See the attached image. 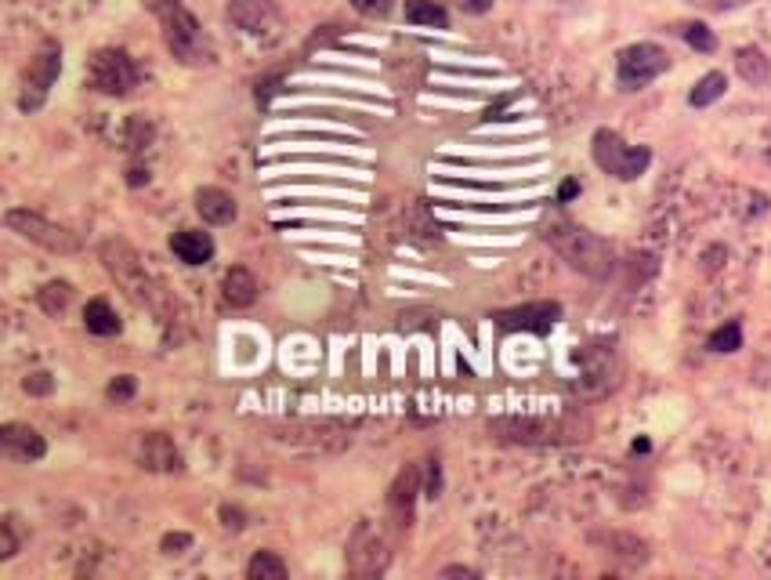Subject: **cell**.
<instances>
[{"label": "cell", "mask_w": 771, "mask_h": 580, "mask_svg": "<svg viewBox=\"0 0 771 580\" xmlns=\"http://www.w3.org/2000/svg\"><path fill=\"white\" fill-rule=\"evenodd\" d=\"M22 389H26L30 396H47V392L55 389V377L47 374V370H36V374H30L26 381H22Z\"/></svg>", "instance_id": "cell-27"}, {"label": "cell", "mask_w": 771, "mask_h": 580, "mask_svg": "<svg viewBox=\"0 0 771 580\" xmlns=\"http://www.w3.org/2000/svg\"><path fill=\"white\" fill-rule=\"evenodd\" d=\"M363 559H370V570L366 573H384L388 570V540L381 537V529H373L370 523H363L355 529L352 545H348V566L352 573L363 570Z\"/></svg>", "instance_id": "cell-9"}, {"label": "cell", "mask_w": 771, "mask_h": 580, "mask_svg": "<svg viewBox=\"0 0 771 580\" xmlns=\"http://www.w3.org/2000/svg\"><path fill=\"white\" fill-rule=\"evenodd\" d=\"M667 69H670V55L659 44H649V41L624 47V52H619V62H616V77H619V88L624 91H641L645 84L663 77Z\"/></svg>", "instance_id": "cell-6"}, {"label": "cell", "mask_w": 771, "mask_h": 580, "mask_svg": "<svg viewBox=\"0 0 771 580\" xmlns=\"http://www.w3.org/2000/svg\"><path fill=\"white\" fill-rule=\"evenodd\" d=\"M142 464L148 472H178L181 468V453L174 450V442L164 431H153V436L142 439Z\"/></svg>", "instance_id": "cell-13"}, {"label": "cell", "mask_w": 771, "mask_h": 580, "mask_svg": "<svg viewBox=\"0 0 771 580\" xmlns=\"http://www.w3.org/2000/svg\"><path fill=\"white\" fill-rule=\"evenodd\" d=\"M352 8L366 19H384L395 8V0H352Z\"/></svg>", "instance_id": "cell-26"}, {"label": "cell", "mask_w": 771, "mask_h": 580, "mask_svg": "<svg viewBox=\"0 0 771 580\" xmlns=\"http://www.w3.org/2000/svg\"><path fill=\"white\" fill-rule=\"evenodd\" d=\"M156 19L164 26V41L178 62H203V30L181 0H156Z\"/></svg>", "instance_id": "cell-2"}, {"label": "cell", "mask_w": 771, "mask_h": 580, "mask_svg": "<svg viewBox=\"0 0 771 580\" xmlns=\"http://www.w3.org/2000/svg\"><path fill=\"white\" fill-rule=\"evenodd\" d=\"M225 302L232 308H251L257 302V280L251 269L235 265L225 273Z\"/></svg>", "instance_id": "cell-15"}, {"label": "cell", "mask_w": 771, "mask_h": 580, "mask_svg": "<svg viewBox=\"0 0 771 580\" xmlns=\"http://www.w3.org/2000/svg\"><path fill=\"white\" fill-rule=\"evenodd\" d=\"M725 91H728V77H725V73L714 69V73H706V77H703L700 84H695L692 95H689V102H692L695 109H706V106H714Z\"/></svg>", "instance_id": "cell-19"}, {"label": "cell", "mask_w": 771, "mask_h": 580, "mask_svg": "<svg viewBox=\"0 0 771 580\" xmlns=\"http://www.w3.org/2000/svg\"><path fill=\"white\" fill-rule=\"evenodd\" d=\"M580 193V182H562V189H558V200H562V204H569L572 200V196H576Z\"/></svg>", "instance_id": "cell-32"}, {"label": "cell", "mask_w": 771, "mask_h": 580, "mask_svg": "<svg viewBox=\"0 0 771 580\" xmlns=\"http://www.w3.org/2000/svg\"><path fill=\"white\" fill-rule=\"evenodd\" d=\"M139 66L120 47H102L91 58V69H87V88H95L98 95H128L131 88H139Z\"/></svg>", "instance_id": "cell-5"}, {"label": "cell", "mask_w": 771, "mask_h": 580, "mask_svg": "<svg viewBox=\"0 0 771 580\" xmlns=\"http://www.w3.org/2000/svg\"><path fill=\"white\" fill-rule=\"evenodd\" d=\"M19 551V537H15V519L0 523V559H11Z\"/></svg>", "instance_id": "cell-28"}, {"label": "cell", "mask_w": 771, "mask_h": 580, "mask_svg": "<svg viewBox=\"0 0 771 580\" xmlns=\"http://www.w3.org/2000/svg\"><path fill=\"white\" fill-rule=\"evenodd\" d=\"M736 69L746 84H753V88H761V84H768V77H771V62L764 58L761 47H739Z\"/></svg>", "instance_id": "cell-17"}, {"label": "cell", "mask_w": 771, "mask_h": 580, "mask_svg": "<svg viewBox=\"0 0 771 580\" xmlns=\"http://www.w3.org/2000/svg\"><path fill=\"white\" fill-rule=\"evenodd\" d=\"M678 33L685 36V44L695 47V52H703V55H711L714 47H717V36L711 26H703V22H685V26H678Z\"/></svg>", "instance_id": "cell-24"}, {"label": "cell", "mask_w": 771, "mask_h": 580, "mask_svg": "<svg viewBox=\"0 0 771 580\" xmlns=\"http://www.w3.org/2000/svg\"><path fill=\"white\" fill-rule=\"evenodd\" d=\"M84 327L91 330V335H98V338H113V335H120V319H117L113 305H109L106 298L87 302V308H84Z\"/></svg>", "instance_id": "cell-16"}, {"label": "cell", "mask_w": 771, "mask_h": 580, "mask_svg": "<svg viewBox=\"0 0 771 580\" xmlns=\"http://www.w3.org/2000/svg\"><path fill=\"white\" fill-rule=\"evenodd\" d=\"M0 442H4V450L19 461H41L47 453V442H44L41 431L30 428V425H19V422H8L4 428H0Z\"/></svg>", "instance_id": "cell-10"}, {"label": "cell", "mask_w": 771, "mask_h": 580, "mask_svg": "<svg viewBox=\"0 0 771 580\" xmlns=\"http://www.w3.org/2000/svg\"><path fill=\"white\" fill-rule=\"evenodd\" d=\"M128 182H131V185H142V182H148V171H142V167H134Z\"/></svg>", "instance_id": "cell-33"}, {"label": "cell", "mask_w": 771, "mask_h": 580, "mask_svg": "<svg viewBox=\"0 0 771 580\" xmlns=\"http://www.w3.org/2000/svg\"><path fill=\"white\" fill-rule=\"evenodd\" d=\"M417 490H420V472H417V468H406V472L399 475V483L392 486L388 504H392L395 512H406V515H409V508H414Z\"/></svg>", "instance_id": "cell-21"}, {"label": "cell", "mask_w": 771, "mask_h": 580, "mask_svg": "<svg viewBox=\"0 0 771 580\" xmlns=\"http://www.w3.org/2000/svg\"><path fill=\"white\" fill-rule=\"evenodd\" d=\"M504 330H529V335H547L558 319H562V305L558 302H529L518 308H504L493 316Z\"/></svg>", "instance_id": "cell-8"}, {"label": "cell", "mask_w": 771, "mask_h": 580, "mask_svg": "<svg viewBox=\"0 0 771 580\" xmlns=\"http://www.w3.org/2000/svg\"><path fill=\"white\" fill-rule=\"evenodd\" d=\"M189 545H192V537H185V534H167L164 537V551L167 555H178L174 548H189Z\"/></svg>", "instance_id": "cell-29"}, {"label": "cell", "mask_w": 771, "mask_h": 580, "mask_svg": "<svg viewBox=\"0 0 771 580\" xmlns=\"http://www.w3.org/2000/svg\"><path fill=\"white\" fill-rule=\"evenodd\" d=\"M58 73H62V47L58 44H44L41 55H36L30 62V69H26V88H22V98H19L22 113H33V109L44 106L47 91L55 88Z\"/></svg>", "instance_id": "cell-7"}, {"label": "cell", "mask_w": 771, "mask_h": 580, "mask_svg": "<svg viewBox=\"0 0 771 580\" xmlns=\"http://www.w3.org/2000/svg\"><path fill=\"white\" fill-rule=\"evenodd\" d=\"M246 577L251 580H283L286 577V562L276 551H257L251 562H246Z\"/></svg>", "instance_id": "cell-22"}, {"label": "cell", "mask_w": 771, "mask_h": 580, "mask_svg": "<svg viewBox=\"0 0 771 580\" xmlns=\"http://www.w3.org/2000/svg\"><path fill=\"white\" fill-rule=\"evenodd\" d=\"M134 392H139V381H134L131 374H123V377L113 381V385H109V400H113V403H131Z\"/></svg>", "instance_id": "cell-25"}, {"label": "cell", "mask_w": 771, "mask_h": 580, "mask_svg": "<svg viewBox=\"0 0 771 580\" xmlns=\"http://www.w3.org/2000/svg\"><path fill=\"white\" fill-rule=\"evenodd\" d=\"M547 243H551L576 273L591 280H608V273H613V265H616V254H613V247H608V240H602L598 232H591L583 226H572V221H558V226L547 229Z\"/></svg>", "instance_id": "cell-1"}, {"label": "cell", "mask_w": 771, "mask_h": 580, "mask_svg": "<svg viewBox=\"0 0 771 580\" xmlns=\"http://www.w3.org/2000/svg\"><path fill=\"white\" fill-rule=\"evenodd\" d=\"M700 8H714V11H725V8H739V4H750V0H692Z\"/></svg>", "instance_id": "cell-30"}, {"label": "cell", "mask_w": 771, "mask_h": 580, "mask_svg": "<svg viewBox=\"0 0 771 580\" xmlns=\"http://www.w3.org/2000/svg\"><path fill=\"white\" fill-rule=\"evenodd\" d=\"M706 349H711V352H739L742 349V324H739V319H728L725 327L714 330L711 341H706Z\"/></svg>", "instance_id": "cell-23"}, {"label": "cell", "mask_w": 771, "mask_h": 580, "mask_svg": "<svg viewBox=\"0 0 771 580\" xmlns=\"http://www.w3.org/2000/svg\"><path fill=\"white\" fill-rule=\"evenodd\" d=\"M4 226L11 232H19L22 240L41 243L44 251H52V254H77L80 251V240L73 237L69 229L55 226V221H47L44 215L30 211V207H11V211L4 215Z\"/></svg>", "instance_id": "cell-4"}, {"label": "cell", "mask_w": 771, "mask_h": 580, "mask_svg": "<svg viewBox=\"0 0 771 580\" xmlns=\"http://www.w3.org/2000/svg\"><path fill=\"white\" fill-rule=\"evenodd\" d=\"M460 8L471 11V15H486V11L493 8V0H460Z\"/></svg>", "instance_id": "cell-31"}, {"label": "cell", "mask_w": 771, "mask_h": 580, "mask_svg": "<svg viewBox=\"0 0 771 580\" xmlns=\"http://www.w3.org/2000/svg\"><path fill=\"white\" fill-rule=\"evenodd\" d=\"M36 302H41V308L47 316H62L73 302V287L66 280H55V283H44L41 294H36Z\"/></svg>", "instance_id": "cell-20"}, {"label": "cell", "mask_w": 771, "mask_h": 580, "mask_svg": "<svg viewBox=\"0 0 771 580\" xmlns=\"http://www.w3.org/2000/svg\"><path fill=\"white\" fill-rule=\"evenodd\" d=\"M170 251L185 265H203L214 258V240H210V232L203 229H181L170 237Z\"/></svg>", "instance_id": "cell-12"}, {"label": "cell", "mask_w": 771, "mask_h": 580, "mask_svg": "<svg viewBox=\"0 0 771 580\" xmlns=\"http://www.w3.org/2000/svg\"><path fill=\"white\" fill-rule=\"evenodd\" d=\"M406 22L409 26H431V30H445L450 26V15L439 0H406Z\"/></svg>", "instance_id": "cell-18"}, {"label": "cell", "mask_w": 771, "mask_h": 580, "mask_svg": "<svg viewBox=\"0 0 771 580\" xmlns=\"http://www.w3.org/2000/svg\"><path fill=\"white\" fill-rule=\"evenodd\" d=\"M229 19L243 33H261V30H268L272 22L279 19V11H276V4H272V0H232V4H229Z\"/></svg>", "instance_id": "cell-11"}, {"label": "cell", "mask_w": 771, "mask_h": 580, "mask_svg": "<svg viewBox=\"0 0 771 580\" xmlns=\"http://www.w3.org/2000/svg\"><path fill=\"white\" fill-rule=\"evenodd\" d=\"M591 153H594V164H598L605 175H613L619 182L641 178L652 164V150H645V145H627L616 131H608V128L594 131Z\"/></svg>", "instance_id": "cell-3"}, {"label": "cell", "mask_w": 771, "mask_h": 580, "mask_svg": "<svg viewBox=\"0 0 771 580\" xmlns=\"http://www.w3.org/2000/svg\"><path fill=\"white\" fill-rule=\"evenodd\" d=\"M196 211H200L207 226H229L235 218V200L218 185H207V189L196 193Z\"/></svg>", "instance_id": "cell-14"}]
</instances>
